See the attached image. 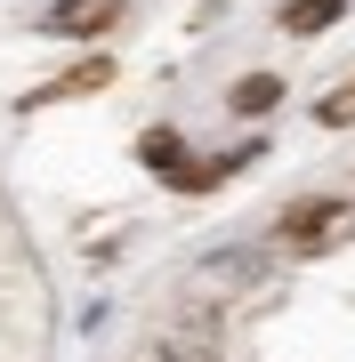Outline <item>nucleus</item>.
Masks as SVG:
<instances>
[{
    "label": "nucleus",
    "mask_w": 355,
    "mask_h": 362,
    "mask_svg": "<svg viewBox=\"0 0 355 362\" xmlns=\"http://www.w3.org/2000/svg\"><path fill=\"white\" fill-rule=\"evenodd\" d=\"M113 25H121V0H57L40 16V33H57V40H89V33H113Z\"/></svg>",
    "instance_id": "f257e3e1"
},
{
    "label": "nucleus",
    "mask_w": 355,
    "mask_h": 362,
    "mask_svg": "<svg viewBox=\"0 0 355 362\" xmlns=\"http://www.w3.org/2000/svg\"><path fill=\"white\" fill-rule=\"evenodd\" d=\"M275 97H283L275 73H250V81H235V97H226V105H235V113H275Z\"/></svg>",
    "instance_id": "39448f33"
},
{
    "label": "nucleus",
    "mask_w": 355,
    "mask_h": 362,
    "mask_svg": "<svg viewBox=\"0 0 355 362\" xmlns=\"http://www.w3.org/2000/svg\"><path fill=\"white\" fill-rule=\"evenodd\" d=\"M137 153L154 161V169H170V161H178V137H170V129H145V145H137Z\"/></svg>",
    "instance_id": "0eeeda50"
},
{
    "label": "nucleus",
    "mask_w": 355,
    "mask_h": 362,
    "mask_svg": "<svg viewBox=\"0 0 355 362\" xmlns=\"http://www.w3.org/2000/svg\"><path fill=\"white\" fill-rule=\"evenodd\" d=\"M339 218H347V202H299L283 226H291V242H315V233H331Z\"/></svg>",
    "instance_id": "7ed1b4c3"
},
{
    "label": "nucleus",
    "mask_w": 355,
    "mask_h": 362,
    "mask_svg": "<svg viewBox=\"0 0 355 362\" xmlns=\"http://www.w3.org/2000/svg\"><path fill=\"white\" fill-rule=\"evenodd\" d=\"M339 8L347 0H283V33H323V25H339Z\"/></svg>",
    "instance_id": "20e7f679"
},
{
    "label": "nucleus",
    "mask_w": 355,
    "mask_h": 362,
    "mask_svg": "<svg viewBox=\"0 0 355 362\" xmlns=\"http://www.w3.org/2000/svg\"><path fill=\"white\" fill-rule=\"evenodd\" d=\"M113 81V57H81L73 73H57L49 89H33V105H57V97H89V89H106Z\"/></svg>",
    "instance_id": "f03ea898"
},
{
    "label": "nucleus",
    "mask_w": 355,
    "mask_h": 362,
    "mask_svg": "<svg viewBox=\"0 0 355 362\" xmlns=\"http://www.w3.org/2000/svg\"><path fill=\"white\" fill-rule=\"evenodd\" d=\"M315 121H323V129H347V121H355V81H347L339 97H323V113H315Z\"/></svg>",
    "instance_id": "423d86ee"
}]
</instances>
